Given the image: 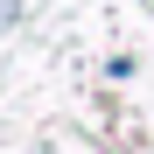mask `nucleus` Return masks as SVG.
Returning <instances> with one entry per match:
<instances>
[{"instance_id":"obj_1","label":"nucleus","mask_w":154,"mask_h":154,"mask_svg":"<svg viewBox=\"0 0 154 154\" xmlns=\"http://www.w3.org/2000/svg\"><path fill=\"white\" fill-rule=\"evenodd\" d=\"M7 21H14V0H0V28H7Z\"/></svg>"}]
</instances>
